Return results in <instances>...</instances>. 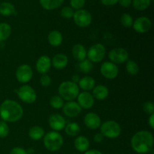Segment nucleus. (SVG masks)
<instances>
[{
    "label": "nucleus",
    "mask_w": 154,
    "mask_h": 154,
    "mask_svg": "<svg viewBox=\"0 0 154 154\" xmlns=\"http://www.w3.org/2000/svg\"><path fill=\"white\" fill-rule=\"evenodd\" d=\"M153 134L147 130L138 131L131 138L132 148L139 154H146L153 150Z\"/></svg>",
    "instance_id": "nucleus-1"
},
{
    "label": "nucleus",
    "mask_w": 154,
    "mask_h": 154,
    "mask_svg": "<svg viewBox=\"0 0 154 154\" xmlns=\"http://www.w3.org/2000/svg\"><path fill=\"white\" fill-rule=\"evenodd\" d=\"M23 109L16 101L6 99L0 105V117L6 123H14L22 118Z\"/></svg>",
    "instance_id": "nucleus-2"
},
{
    "label": "nucleus",
    "mask_w": 154,
    "mask_h": 154,
    "mask_svg": "<svg viewBox=\"0 0 154 154\" xmlns=\"http://www.w3.org/2000/svg\"><path fill=\"white\" fill-rule=\"evenodd\" d=\"M80 88L77 84L71 81H63L60 84L58 88L59 96L64 101L70 102L75 101L79 94Z\"/></svg>",
    "instance_id": "nucleus-3"
},
{
    "label": "nucleus",
    "mask_w": 154,
    "mask_h": 154,
    "mask_svg": "<svg viewBox=\"0 0 154 154\" xmlns=\"http://www.w3.org/2000/svg\"><path fill=\"white\" fill-rule=\"evenodd\" d=\"M43 143L47 150L51 152H56L62 148L64 140L60 132L51 131L45 135L43 138Z\"/></svg>",
    "instance_id": "nucleus-4"
},
{
    "label": "nucleus",
    "mask_w": 154,
    "mask_h": 154,
    "mask_svg": "<svg viewBox=\"0 0 154 154\" xmlns=\"http://www.w3.org/2000/svg\"><path fill=\"white\" fill-rule=\"evenodd\" d=\"M100 132L105 138L114 139L118 138L121 134V127L117 122L108 120L100 126Z\"/></svg>",
    "instance_id": "nucleus-5"
},
{
    "label": "nucleus",
    "mask_w": 154,
    "mask_h": 154,
    "mask_svg": "<svg viewBox=\"0 0 154 154\" xmlns=\"http://www.w3.org/2000/svg\"><path fill=\"white\" fill-rule=\"evenodd\" d=\"M106 55V48L102 44L97 43L92 45L87 53V57L90 62L98 63L102 62Z\"/></svg>",
    "instance_id": "nucleus-6"
},
{
    "label": "nucleus",
    "mask_w": 154,
    "mask_h": 154,
    "mask_svg": "<svg viewBox=\"0 0 154 154\" xmlns=\"http://www.w3.org/2000/svg\"><path fill=\"white\" fill-rule=\"evenodd\" d=\"M19 99L26 104H32L37 99V94L34 88L29 85L24 84L15 90Z\"/></svg>",
    "instance_id": "nucleus-7"
},
{
    "label": "nucleus",
    "mask_w": 154,
    "mask_h": 154,
    "mask_svg": "<svg viewBox=\"0 0 154 154\" xmlns=\"http://www.w3.org/2000/svg\"><path fill=\"white\" fill-rule=\"evenodd\" d=\"M73 20L78 26L86 28L92 23L93 17L92 14L85 9H80L74 13Z\"/></svg>",
    "instance_id": "nucleus-8"
},
{
    "label": "nucleus",
    "mask_w": 154,
    "mask_h": 154,
    "mask_svg": "<svg viewBox=\"0 0 154 154\" xmlns=\"http://www.w3.org/2000/svg\"><path fill=\"white\" fill-rule=\"evenodd\" d=\"M129 53L123 48H115L108 53L110 62L114 64H122L129 60Z\"/></svg>",
    "instance_id": "nucleus-9"
},
{
    "label": "nucleus",
    "mask_w": 154,
    "mask_h": 154,
    "mask_svg": "<svg viewBox=\"0 0 154 154\" xmlns=\"http://www.w3.org/2000/svg\"><path fill=\"white\" fill-rule=\"evenodd\" d=\"M16 78L20 83L26 84L29 82L33 76V71L31 66L27 64H22L17 69Z\"/></svg>",
    "instance_id": "nucleus-10"
},
{
    "label": "nucleus",
    "mask_w": 154,
    "mask_h": 154,
    "mask_svg": "<svg viewBox=\"0 0 154 154\" xmlns=\"http://www.w3.org/2000/svg\"><path fill=\"white\" fill-rule=\"evenodd\" d=\"M100 72L106 79H115L119 74V68L111 62H105L100 66Z\"/></svg>",
    "instance_id": "nucleus-11"
},
{
    "label": "nucleus",
    "mask_w": 154,
    "mask_h": 154,
    "mask_svg": "<svg viewBox=\"0 0 154 154\" xmlns=\"http://www.w3.org/2000/svg\"><path fill=\"white\" fill-rule=\"evenodd\" d=\"M152 26V22L147 17H139L134 20L132 27L136 32L144 34L147 32Z\"/></svg>",
    "instance_id": "nucleus-12"
},
{
    "label": "nucleus",
    "mask_w": 154,
    "mask_h": 154,
    "mask_svg": "<svg viewBox=\"0 0 154 154\" xmlns=\"http://www.w3.org/2000/svg\"><path fill=\"white\" fill-rule=\"evenodd\" d=\"M62 108H63V114L67 116L68 117H71V118H75V117H78L81 114V111H82V108L80 107L78 102H75V101L67 102L64 104Z\"/></svg>",
    "instance_id": "nucleus-13"
},
{
    "label": "nucleus",
    "mask_w": 154,
    "mask_h": 154,
    "mask_svg": "<svg viewBox=\"0 0 154 154\" xmlns=\"http://www.w3.org/2000/svg\"><path fill=\"white\" fill-rule=\"evenodd\" d=\"M77 99H78V104L83 109H90L93 108L95 103V99L93 98V95L89 92L83 91L79 93Z\"/></svg>",
    "instance_id": "nucleus-14"
},
{
    "label": "nucleus",
    "mask_w": 154,
    "mask_h": 154,
    "mask_svg": "<svg viewBox=\"0 0 154 154\" xmlns=\"http://www.w3.org/2000/svg\"><path fill=\"white\" fill-rule=\"evenodd\" d=\"M48 124L53 131L59 132L64 129L66 125V120L64 117L60 114H51L48 119Z\"/></svg>",
    "instance_id": "nucleus-15"
},
{
    "label": "nucleus",
    "mask_w": 154,
    "mask_h": 154,
    "mask_svg": "<svg viewBox=\"0 0 154 154\" xmlns=\"http://www.w3.org/2000/svg\"><path fill=\"white\" fill-rule=\"evenodd\" d=\"M84 123L88 129L95 130L100 127L102 124V120L97 114L94 112H90L84 116Z\"/></svg>",
    "instance_id": "nucleus-16"
},
{
    "label": "nucleus",
    "mask_w": 154,
    "mask_h": 154,
    "mask_svg": "<svg viewBox=\"0 0 154 154\" xmlns=\"http://www.w3.org/2000/svg\"><path fill=\"white\" fill-rule=\"evenodd\" d=\"M51 59L48 56L43 55L38 59L36 62V71L42 75L48 73L51 69Z\"/></svg>",
    "instance_id": "nucleus-17"
},
{
    "label": "nucleus",
    "mask_w": 154,
    "mask_h": 154,
    "mask_svg": "<svg viewBox=\"0 0 154 154\" xmlns=\"http://www.w3.org/2000/svg\"><path fill=\"white\" fill-rule=\"evenodd\" d=\"M69 59L63 54H57L51 60V65L56 69H63L68 66Z\"/></svg>",
    "instance_id": "nucleus-18"
},
{
    "label": "nucleus",
    "mask_w": 154,
    "mask_h": 154,
    "mask_svg": "<svg viewBox=\"0 0 154 154\" xmlns=\"http://www.w3.org/2000/svg\"><path fill=\"white\" fill-rule=\"evenodd\" d=\"M90 141L88 138L84 135H80L78 136L74 141V146L75 148L78 151L81 153H85L86 151L90 148Z\"/></svg>",
    "instance_id": "nucleus-19"
},
{
    "label": "nucleus",
    "mask_w": 154,
    "mask_h": 154,
    "mask_svg": "<svg viewBox=\"0 0 154 154\" xmlns=\"http://www.w3.org/2000/svg\"><path fill=\"white\" fill-rule=\"evenodd\" d=\"M78 85V87L81 88L83 91L89 92L93 90V89L96 87V81L92 77L85 76L80 79Z\"/></svg>",
    "instance_id": "nucleus-20"
},
{
    "label": "nucleus",
    "mask_w": 154,
    "mask_h": 154,
    "mask_svg": "<svg viewBox=\"0 0 154 154\" xmlns=\"http://www.w3.org/2000/svg\"><path fill=\"white\" fill-rule=\"evenodd\" d=\"M72 53L73 57L77 61L81 62L87 59V51L85 47L81 44H77V45H74L72 50Z\"/></svg>",
    "instance_id": "nucleus-21"
},
{
    "label": "nucleus",
    "mask_w": 154,
    "mask_h": 154,
    "mask_svg": "<svg viewBox=\"0 0 154 154\" xmlns=\"http://www.w3.org/2000/svg\"><path fill=\"white\" fill-rule=\"evenodd\" d=\"M48 41L52 47H59L62 45L63 41V36L60 32L57 30H52L48 35Z\"/></svg>",
    "instance_id": "nucleus-22"
},
{
    "label": "nucleus",
    "mask_w": 154,
    "mask_h": 154,
    "mask_svg": "<svg viewBox=\"0 0 154 154\" xmlns=\"http://www.w3.org/2000/svg\"><path fill=\"white\" fill-rule=\"evenodd\" d=\"M93 98L98 100H104L106 99L109 95V90L106 86L104 85H98L96 86L93 89Z\"/></svg>",
    "instance_id": "nucleus-23"
},
{
    "label": "nucleus",
    "mask_w": 154,
    "mask_h": 154,
    "mask_svg": "<svg viewBox=\"0 0 154 154\" xmlns=\"http://www.w3.org/2000/svg\"><path fill=\"white\" fill-rule=\"evenodd\" d=\"M41 6L47 11H52L63 5L64 0H39Z\"/></svg>",
    "instance_id": "nucleus-24"
},
{
    "label": "nucleus",
    "mask_w": 154,
    "mask_h": 154,
    "mask_svg": "<svg viewBox=\"0 0 154 154\" xmlns=\"http://www.w3.org/2000/svg\"><path fill=\"white\" fill-rule=\"evenodd\" d=\"M0 14L5 17L16 15L17 11L14 5L8 2H4L0 4Z\"/></svg>",
    "instance_id": "nucleus-25"
},
{
    "label": "nucleus",
    "mask_w": 154,
    "mask_h": 154,
    "mask_svg": "<svg viewBox=\"0 0 154 154\" xmlns=\"http://www.w3.org/2000/svg\"><path fill=\"white\" fill-rule=\"evenodd\" d=\"M45 135V130L42 127L39 126H34L29 129L28 132V135L32 140L38 141L44 138Z\"/></svg>",
    "instance_id": "nucleus-26"
},
{
    "label": "nucleus",
    "mask_w": 154,
    "mask_h": 154,
    "mask_svg": "<svg viewBox=\"0 0 154 154\" xmlns=\"http://www.w3.org/2000/svg\"><path fill=\"white\" fill-rule=\"evenodd\" d=\"M64 129L65 132L69 136L76 137L81 132V126L78 123H75V122H72V123L66 124Z\"/></svg>",
    "instance_id": "nucleus-27"
},
{
    "label": "nucleus",
    "mask_w": 154,
    "mask_h": 154,
    "mask_svg": "<svg viewBox=\"0 0 154 154\" xmlns=\"http://www.w3.org/2000/svg\"><path fill=\"white\" fill-rule=\"evenodd\" d=\"M77 70L82 72L84 74H88L92 72L93 69V64L92 62H90L88 59L82 60L81 62H78L76 66Z\"/></svg>",
    "instance_id": "nucleus-28"
},
{
    "label": "nucleus",
    "mask_w": 154,
    "mask_h": 154,
    "mask_svg": "<svg viewBox=\"0 0 154 154\" xmlns=\"http://www.w3.org/2000/svg\"><path fill=\"white\" fill-rule=\"evenodd\" d=\"M11 35V26L7 23H0V42L7 40Z\"/></svg>",
    "instance_id": "nucleus-29"
},
{
    "label": "nucleus",
    "mask_w": 154,
    "mask_h": 154,
    "mask_svg": "<svg viewBox=\"0 0 154 154\" xmlns=\"http://www.w3.org/2000/svg\"><path fill=\"white\" fill-rule=\"evenodd\" d=\"M134 8L137 11H144L150 7L151 0H132Z\"/></svg>",
    "instance_id": "nucleus-30"
},
{
    "label": "nucleus",
    "mask_w": 154,
    "mask_h": 154,
    "mask_svg": "<svg viewBox=\"0 0 154 154\" xmlns=\"http://www.w3.org/2000/svg\"><path fill=\"white\" fill-rule=\"evenodd\" d=\"M126 69L130 75H136L139 72V66L134 60H129L126 62Z\"/></svg>",
    "instance_id": "nucleus-31"
},
{
    "label": "nucleus",
    "mask_w": 154,
    "mask_h": 154,
    "mask_svg": "<svg viewBox=\"0 0 154 154\" xmlns=\"http://www.w3.org/2000/svg\"><path fill=\"white\" fill-rule=\"evenodd\" d=\"M50 105L54 109H60L64 105V100L60 97L58 95H55L53 96L50 99Z\"/></svg>",
    "instance_id": "nucleus-32"
},
{
    "label": "nucleus",
    "mask_w": 154,
    "mask_h": 154,
    "mask_svg": "<svg viewBox=\"0 0 154 154\" xmlns=\"http://www.w3.org/2000/svg\"><path fill=\"white\" fill-rule=\"evenodd\" d=\"M133 18L129 14H123L120 17V23L122 25L126 28H129V27L132 26L133 24Z\"/></svg>",
    "instance_id": "nucleus-33"
},
{
    "label": "nucleus",
    "mask_w": 154,
    "mask_h": 154,
    "mask_svg": "<svg viewBox=\"0 0 154 154\" xmlns=\"http://www.w3.org/2000/svg\"><path fill=\"white\" fill-rule=\"evenodd\" d=\"M74 9H72L70 6H66V7L63 8L60 11V14L65 19H71L74 16Z\"/></svg>",
    "instance_id": "nucleus-34"
},
{
    "label": "nucleus",
    "mask_w": 154,
    "mask_h": 154,
    "mask_svg": "<svg viewBox=\"0 0 154 154\" xmlns=\"http://www.w3.org/2000/svg\"><path fill=\"white\" fill-rule=\"evenodd\" d=\"M10 129L6 122L0 120V138H6L9 135Z\"/></svg>",
    "instance_id": "nucleus-35"
},
{
    "label": "nucleus",
    "mask_w": 154,
    "mask_h": 154,
    "mask_svg": "<svg viewBox=\"0 0 154 154\" xmlns=\"http://www.w3.org/2000/svg\"><path fill=\"white\" fill-rule=\"evenodd\" d=\"M86 0H70V7L72 9H75L76 11L83 9L85 5Z\"/></svg>",
    "instance_id": "nucleus-36"
},
{
    "label": "nucleus",
    "mask_w": 154,
    "mask_h": 154,
    "mask_svg": "<svg viewBox=\"0 0 154 154\" xmlns=\"http://www.w3.org/2000/svg\"><path fill=\"white\" fill-rule=\"evenodd\" d=\"M143 110L149 116L154 114V105L153 102L151 101H147L144 102L143 105Z\"/></svg>",
    "instance_id": "nucleus-37"
},
{
    "label": "nucleus",
    "mask_w": 154,
    "mask_h": 154,
    "mask_svg": "<svg viewBox=\"0 0 154 154\" xmlns=\"http://www.w3.org/2000/svg\"><path fill=\"white\" fill-rule=\"evenodd\" d=\"M40 84L42 87H48L51 85V78L48 75H42V76L40 78Z\"/></svg>",
    "instance_id": "nucleus-38"
},
{
    "label": "nucleus",
    "mask_w": 154,
    "mask_h": 154,
    "mask_svg": "<svg viewBox=\"0 0 154 154\" xmlns=\"http://www.w3.org/2000/svg\"><path fill=\"white\" fill-rule=\"evenodd\" d=\"M10 154H28V152L23 147H16L11 150Z\"/></svg>",
    "instance_id": "nucleus-39"
},
{
    "label": "nucleus",
    "mask_w": 154,
    "mask_h": 154,
    "mask_svg": "<svg viewBox=\"0 0 154 154\" xmlns=\"http://www.w3.org/2000/svg\"><path fill=\"white\" fill-rule=\"evenodd\" d=\"M102 5L105 6H113L118 3L119 0H100Z\"/></svg>",
    "instance_id": "nucleus-40"
},
{
    "label": "nucleus",
    "mask_w": 154,
    "mask_h": 154,
    "mask_svg": "<svg viewBox=\"0 0 154 154\" xmlns=\"http://www.w3.org/2000/svg\"><path fill=\"white\" fill-rule=\"evenodd\" d=\"M104 138L105 137L103 136V135L101 132H99V133H96L94 135V136H93V141L96 143H101L104 140Z\"/></svg>",
    "instance_id": "nucleus-41"
},
{
    "label": "nucleus",
    "mask_w": 154,
    "mask_h": 154,
    "mask_svg": "<svg viewBox=\"0 0 154 154\" xmlns=\"http://www.w3.org/2000/svg\"><path fill=\"white\" fill-rule=\"evenodd\" d=\"M119 4L123 8H129L132 5V0H119Z\"/></svg>",
    "instance_id": "nucleus-42"
},
{
    "label": "nucleus",
    "mask_w": 154,
    "mask_h": 154,
    "mask_svg": "<svg viewBox=\"0 0 154 154\" xmlns=\"http://www.w3.org/2000/svg\"><path fill=\"white\" fill-rule=\"evenodd\" d=\"M148 124L152 129H154V114H150L148 118Z\"/></svg>",
    "instance_id": "nucleus-43"
},
{
    "label": "nucleus",
    "mask_w": 154,
    "mask_h": 154,
    "mask_svg": "<svg viewBox=\"0 0 154 154\" xmlns=\"http://www.w3.org/2000/svg\"><path fill=\"white\" fill-rule=\"evenodd\" d=\"M84 154H103L101 151L98 150H95V149H93V150H88L87 151H86Z\"/></svg>",
    "instance_id": "nucleus-44"
},
{
    "label": "nucleus",
    "mask_w": 154,
    "mask_h": 154,
    "mask_svg": "<svg viewBox=\"0 0 154 154\" xmlns=\"http://www.w3.org/2000/svg\"><path fill=\"white\" fill-rule=\"evenodd\" d=\"M80 79H81V78H80V76L78 75H74L73 76H72V81L73 83H75V84H78V82H79Z\"/></svg>",
    "instance_id": "nucleus-45"
},
{
    "label": "nucleus",
    "mask_w": 154,
    "mask_h": 154,
    "mask_svg": "<svg viewBox=\"0 0 154 154\" xmlns=\"http://www.w3.org/2000/svg\"><path fill=\"white\" fill-rule=\"evenodd\" d=\"M74 154H79V153H74Z\"/></svg>",
    "instance_id": "nucleus-46"
},
{
    "label": "nucleus",
    "mask_w": 154,
    "mask_h": 154,
    "mask_svg": "<svg viewBox=\"0 0 154 154\" xmlns=\"http://www.w3.org/2000/svg\"><path fill=\"white\" fill-rule=\"evenodd\" d=\"M152 1H153V0H151V2H152Z\"/></svg>",
    "instance_id": "nucleus-47"
}]
</instances>
